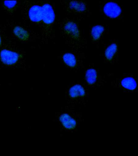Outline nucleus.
Wrapping results in <instances>:
<instances>
[{
  "label": "nucleus",
  "instance_id": "2",
  "mask_svg": "<svg viewBox=\"0 0 138 156\" xmlns=\"http://www.w3.org/2000/svg\"><path fill=\"white\" fill-rule=\"evenodd\" d=\"M55 118L61 132L70 133L76 132L84 120L82 112L77 110L76 107L68 105L56 112Z\"/></svg>",
  "mask_w": 138,
  "mask_h": 156
},
{
  "label": "nucleus",
  "instance_id": "1",
  "mask_svg": "<svg viewBox=\"0 0 138 156\" xmlns=\"http://www.w3.org/2000/svg\"><path fill=\"white\" fill-rule=\"evenodd\" d=\"M60 36L70 49L82 51L86 49L87 41L78 17L67 16L58 19Z\"/></svg>",
  "mask_w": 138,
  "mask_h": 156
},
{
  "label": "nucleus",
  "instance_id": "6",
  "mask_svg": "<svg viewBox=\"0 0 138 156\" xmlns=\"http://www.w3.org/2000/svg\"><path fill=\"white\" fill-rule=\"evenodd\" d=\"M24 53L16 46L4 42L0 48V62L4 66L17 68L24 62Z\"/></svg>",
  "mask_w": 138,
  "mask_h": 156
},
{
  "label": "nucleus",
  "instance_id": "7",
  "mask_svg": "<svg viewBox=\"0 0 138 156\" xmlns=\"http://www.w3.org/2000/svg\"><path fill=\"white\" fill-rule=\"evenodd\" d=\"M58 58L63 66L72 71L77 72L85 68L86 56L82 51L69 48L61 51Z\"/></svg>",
  "mask_w": 138,
  "mask_h": 156
},
{
  "label": "nucleus",
  "instance_id": "3",
  "mask_svg": "<svg viewBox=\"0 0 138 156\" xmlns=\"http://www.w3.org/2000/svg\"><path fill=\"white\" fill-rule=\"evenodd\" d=\"M43 16L41 24L40 40L42 44H47L55 37L54 27L56 17L54 3L43 1Z\"/></svg>",
  "mask_w": 138,
  "mask_h": 156
},
{
  "label": "nucleus",
  "instance_id": "13",
  "mask_svg": "<svg viewBox=\"0 0 138 156\" xmlns=\"http://www.w3.org/2000/svg\"><path fill=\"white\" fill-rule=\"evenodd\" d=\"M111 85L115 88L121 89L124 92H138L137 79L132 74L115 78L111 81Z\"/></svg>",
  "mask_w": 138,
  "mask_h": 156
},
{
  "label": "nucleus",
  "instance_id": "5",
  "mask_svg": "<svg viewBox=\"0 0 138 156\" xmlns=\"http://www.w3.org/2000/svg\"><path fill=\"white\" fill-rule=\"evenodd\" d=\"M43 1H24L20 8L24 23L40 28L43 16Z\"/></svg>",
  "mask_w": 138,
  "mask_h": 156
},
{
  "label": "nucleus",
  "instance_id": "12",
  "mask_svg": "<svg viewBox=\"0 0 138 156\" xmlns=\"http://www.w3.org/2000/svg\"><path fill=\"white\" fill-rule=\"evenodd\" d=\"M117 39H108L103 43V52L100 54L104 64H114L118 63L119 60V43Z\"/></svg>",
  "mask_w": 138,
  "mask_h": 156
},
{
  "label": "nucleus",
  "instance_id": "9",
  "mask_svg": "<svg viewBox=\"0 0 138 156\" xmlns=\"http://www.w3.org/2000/svg\"><path fill=\"white\" fill-rule=\"evenodd\" d=\"M60 3L65 14L74 16L82 20L92 15L89 5L86 1L62 0Z\"/></svg>",
  "mask_w": 138,
  "mask_h": 156
},
{
  "label": "nucleus",
  "instance_id": "15",
  "mask_svg": "<svg viewBox=\"0 0 138 156\" xmlns=\"http://www.w3.org/2000/svg\"><path fill=\"white\" fill-rule=\"evenodd\" d=\"M22 4L20 1H4L1 2V7L6 13L12 16L20 8Z\"/></svg>",
  "mask_w": 138,
  "mask_h": 156
},
{
  "label": "nucleus",
  "instance_id": "10",
  "mask_svg": "<svg viewBox=\"0 0 138 156\" xmlns=\"http://www.w3.org/2000/svg\"><path fill=\"white\" fill-rule=\"evenodd\" d=\"M99 12L104 19L123 20V5L117 1L105 0L99 2Z\"/></svg>",
  "mask_w": 138,
  "mask_h": 156
},
{
  "label": "nucleus",
  "instance_id": "11",
  "mask_svg": "<svg viewBox=\"0 0 138 156\" xmlns=\"http://www.w3.org/2000/svg\"><path fill=\"white\" fill-rule=\"evenodd\" d=\"M84 83L89 88L94 90L101 87L106 83L105 76L100 73V70L94 64H89L84 74Z\"/></svg>",
  "mask_w": 138,
  "mask_h": 156
},
{
  "label": "nucleus",
  "instance_id": "14",
  "mask_svg": "<svg viewBox=\"0 0 138 156\" xmlns=\"http://www.w3.org/2000/svg\"><path fill=\"white\" fill-rule=\"evenodd\" d=\"M108 26L104 24L92 25L89 27V38L92 44L99 49L105 41V37L109 34Z\"/></svg>",
  "mask_w": 138,
  "mask_h": 156
},
{
  "label": "nucleus",
  "instance_id": "16",
  "mask_svg": "<svg viewBox=\"0 0 138 156\" xmlns=\"http://www.w3.org/2000/svg\"><path fill=\"white\" fill-rule=\"evenodd\" d=\"M2 29L0 28V48L2 47V44L4 43L3 34L2 31Z\"/></svg>",
  "mask_w": 138,
  "mask_h": 156
},
{
  "label": "nucleus",
  "instance_id": "4",
  "mask_svg": "<svg viewBox=\"0 0 138 156\" xmlns=\"http://www.w3.org/2000/svg\"><path fill=\"white\" fill-rule=\"evenodd\" d=\"M89 88L79 80H71L65 89V98L68 106H86L89 97Z\"/></svg>",
  "mask_w": 138,
  "mask_h": 156
},
{
  "label": "nucleus",
  "instance_id": "8",
  "mask_svg": "<svg viewBox=\"0 0 138 156\" xmlns=\"http://www.w3.org/2000/svg\"><path fill=\"white\" fill-rule=\"evenodd\" d=\"M7 26L14 39L21 43H27L40 39V34L29 25L22 22L7 21Z\"/></svg>",
  "mask_w": 138,
  "mask_h": 156
}]
</instances>
